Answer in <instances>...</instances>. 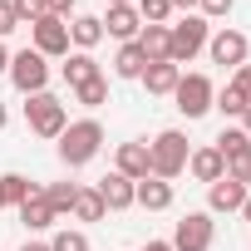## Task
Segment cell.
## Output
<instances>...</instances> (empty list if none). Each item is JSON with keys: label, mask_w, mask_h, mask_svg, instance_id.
Masks as SVG:
<instances>
[{"label": "cell", "mask_w": 251, "mask_h": 251, "mask_svg": "<svg viewBox=\"0 0 251 251\" xmlns=\"http://www.w3.org/2000/svg\"><path fill=\"white\" fill-rule=\"evenodd\" d=\"M54 143H59V163H64V168H84V163H94L99 148H103V123H99V118H79V123H69Z\"/></svg>", "instance_id": "1"}, {"label": "cell", "mask_w": 251, "mask_h": 251, "mask_svg": "<svg viewBox=\"0 0 251 251\" xmlns=\"http://www.w3.org/2000/svg\"><path fill=\"white\" fill-rule=\"evenodd\" d=\"M187 133L182 128H163L153 143H148V163H153V177H163V182H173V177H182L187 173Z\"/></svg>", "instance_id": "2"}, {"label": "cell", "mask_w": 251, "mask_h": 251, "mask_svg": "<svg viewBox=\"0 0 251 251\" xmlns=\"http://www.w3.org/2000/svg\"><path fill=\"white\" fill-rule=\"evenodd\" d=\"M207 40H212V25L202 15H182L177 25H168V59L182 69V64H192L207 50Z\"/></svg>", "instance_id": "3"}, {"label": "cell", "mask_w": 251, "mask_h": 251, "mask_svg": "<svg viewBox=\"0 0 251 251\" xmlns=\"http://www.w3.org/2000/svg\"><path fill=\"white\" fill-rule=\"evenodd\" d=\"M25 123H30L35 138H59L69 128V108H64V99H54L45 89V94H30L25 99Z\"/></svg>", "instance_id": "4"}, {"label": "cell", "mask_w": 251, "mask_h": 251, "mask_svg": "<svg viewBox=\"0 0 251 251\" xmlns=\"http://www.w3.org/2000/svg\"><path fill=\"white\" fill-rule=\"evenodd\" d=\"M10 84L30 99V94H45L50 89V59L40 54V50H20V54H10Z\"/></svg>", "instance_id": "5"}, {"label": "cell", "mask_w": 251, "mask_h": 251, "mask_svg": "<svg viewBox=\"0 0 251 251\" xmlns=\"http://www.w3.org/2000/svg\"><path fill=\"white\" fill-rule=\"evenodd\" d=\"M173 99H177V113H182V118H202V113H212L217 84H212L207 74H182L177 89H173Z\"/></svg>", "instance_id": "6"}, {"label": "cell", "mask_w": 251, "mask_h": 251, "mask_svg": "<svg viewBox=\"0 0 251 251\" xmlns=\"http://www.w3.org/2000/svg\"><path fill=\"white\" fill-rule=\"evenodd\" d=\"M212 241H217L212 212H187V217L173 226V251H212Z\"/></svg>", "instance_id": "7"}, {"label": "cell", "mask_w": 251, "mask_h": 251, "mask_svg": "<svg viewBox=\"0 0 251 251\" xmlns=\"http://www.w3.org/2000/svg\"><path fill=\"white\" fill-rule=\"evenodd\" d=\"M30 50H40L45 59H64L69 54V20H54V15H40L30 25Z\"/></svg>", "instance_id": "8"}, {"label": "cell", "mask_w": 251, "mask_h": 251, "mask_svg": "<svg viewBox=\"0 0 251 251\" xmlns=\"http://www.w3.org/2000/svg\"><path fill=\"white\" fill-rule=\"evenodd\" d=\"M207 54H212V64H222V69H241L246 64V54H251V40L241 35V30H217L212 40H207Z\"/></svg>", "instance_id": "9"}, {"label": "cell", "mask_w": 251, "mask_h": 251, "mask_svg": "<svg viewBox=\"0 0 251 251\" xmlns=\"http://www.w3.org/2000/svg\"><path fill=\"white\" fill-rule=\"evenodd\" d=\"M113 173H123L128 182H143V177H153L148 143H143V138H138V143H118V153H113Z\"/></svg>", "instance_id": "10"}, {"label": "cell", "mask_w": 251, "mask_h": 251, "mask_svg": "<svg viewBox=\"0 0 251 251\" xmlns=\"http://www.w3.org/2000/svg\"><path fill=\"white\" fill-rule=\"evenodd\" d=\"M173 182H163V177H143V182H133V207H143V212H168L173 207Z\"/></svg>", "instance_id": "11"}, {"label": "cell", "mask_w": 251, "mask_h": 251, "mask_svg": "<svg viewBox=\"0 0 251 251\" xmlns=\"http://www.w3.org/2000/svg\"><path fill=\"white\" fill-rule=\"evenodd\" d=\"M103 35H113L118 45L138 40V35H143V20H138V10H133V5H108V15H103Z\"/></svg>", "instance_id": "12"}, {"label": "cell", "mask_w": 251, "mask_h": 251, "mask_svg": "<svg viewBox=\"0 0 251 251\" xmlns=\"http://www.w3.org/2000/svg\"><path fill=\"white\" fill-rule=\"evenodd\" d=\"M187 173H192L197 182H207V187H212L217 177H226V158H222L212 143H207V148H192V153H187Z\"/></svg>", "instance_id": "13"}, {"label": "cell", "mask_w": 251, "mask_h": 251, "mask_svg": "<svg viewBox=\"0 0 251 251\" xmlns=\"http://www.w3.org/2000/svg\"><path fill=\"white\" fill-rule=\"evenodd\" d=\"M246 192H251V187H241V182H231V177H217V182L207 187V212H212V217H217V212H241Z\"/></svg>", "instance_id": "14"}, {"label": "cell", "mask_w": 251, "mask_h": 251, "mask_svg": "<svg viewBox=\"0 0 251 251\" xmlns=\"http://www.w3.org/2000/svg\"><path fill=\"white\" fill-rule=\"evenodd\" d=\"M94 192L103 197V207H108V212H128V207H133V182L123 177V173L99 177V187H94Z\"/></svg>", "instance_id": "15"}, {"label": "cell", "mask_w": 251, "mask_h": 251, "mask_svg": "<svg viewBox=\"0 0 251 251\" xmlns=\"http://www.w3.org/2000/svg\"><path fill=\"white\" fill-rule=\"evenodd\" d=\"M138 79H143V89H148V94H158V99H163V94H173V89H177L182 69H177L173 59H158V64H148Z\"/></svg>", "instance_id": "16"}, {"label": "cell", "mask_w": 251, "mask_h": 251, "mask_svg": "<svg viewBox=\"0 0 251 251\" xmlns=\"http://www.w3.org/2000/svg\"><path fill=\"white\" fill-rule=\"evenodd\" d=\"M15 212H20V222H25V231H50V226L59 222V217H54V207L45 202V192H35V197H30V202H20Z\"/></svg>", "instance_id": "17"}, {"label": "cell", "mask_w": 251, "mask_h": 251, "mask_svg": "<svg viewBox=\"0 0 251 251\" xmlns=\"http://www.w3.org/2000/svg\"><path fill=\"white\" fill-rule=\"evenodd\" d=\"M99 40H103V20H99V15H74V20H69V45H74V50L89 54Z\"/></svg>", "instance_id": "18"}, {"label": "cell", "mask_w": 251, "mask_h": 251, "mask_svg": "<svg viewBox=\"0 0 251 251\" xmlns=\"http://www.w3.org/2000/svg\"><path fill=\"white\" fill-rule=\"evenodd\" d=\"M89 79H99V59H94V54H84V50L64 54V84H69V89H79V84H89Z\"/></svg>", "instance_id": "19"}, {"label": "cell", "mask_w": 251, "mask_h": 251, "mask_svg": "<svg viewBox=\"0 0 251 251\" xmlns=\"http://www.w3.org/2000/svg\"><path fill=\"white\" fill-rule=\"evenodd\" d=\"M143 69H148V59H143L138 40H128V45H118V54H113V74H118V79H138Z\"/></svg>", "instance_id": "20"}, {"label": "cell", "mask_w": 251, "mask_h": 251, "mask_svg": "<svg viewBox=\"0 0 251 251\" xmlns=\"http://www.w3.org/2000/svg\"><path fill=\"white\" fill-rule=\"evenodd\" d=\"M0 187H5V207H20V202H30L35 192H45V187L30 182L25 173H5V177H0Z\"/></svg>", "instance_id": "21"}, {"label": "cell", "mask_w": 251, "mask_h": 251, "mask_svg": "<svg viewBox=\"0 0 251 251\" xmlns=\"http://www.w3.org/2000/svg\"><path fill=\"white\" fill-rule=\"evenodd\" d=\"M138 50H143V59H148V64L168 59V25H143V35H138Z\"/></svg>", "instance_id": "22"}, {"label": "cell", "mask_w": 251, "mask_h": 251, "mask_svg": "<svg viewBox=\"0 0 251 251\" xmlns=\"http://www.w3.org/2000/svg\"><path fill=\"white\" fill-rule=\"evenodd\" d=\"M69 212H74L79 222H103V212H108V207H103V197H99L94 187H79V197H74V207H69Z\"/></svg>", "instance_id": "23"}, {"label": "cell", "mask_w": 251, "mask_h": 251, "mask_svg": "<svg viewBox=\"0 0 251 251\" xmlns=\"http://www.w3.org/2000/svg\"><path fill=\"white\" fill-rule=\"evenodd\" d=\"M246 103H251V99H246V94H241L236 84H226V89H217V99H212V108H222L226 118H241V113H246Z\"/></svg>", "instance_id": "24"}, {"label": "cell", "mask_w": 251, "mask_h": 251, "mask_svg": "<svg viewBox=\"0 0 251 251\" xmlns=\"http://www.w3.org/2000/svg\"><path fill=\"white\" fill-rule=\"evenodd\" d=\"M74 197H79V182H50V187H45V202L54 207V217H64V212L74 207Z\"/></svg>", "instance_id": "25"}, {"label": "cell", "mask_w": 251, "mask_h": 251, "mask_svg": "<svg viewBox=\"0 0 251 251\" xmlns=\"http://www.w3.org/2000/svg\"><path fill=\"white\" fill-rule=\"evenodd\" d=\"M74 99H79L84 108H103V103H108V79L99 74V79H89V84H79V89H74Z\"/></svg>", "instance_id": "26"}, {"label": "cell", "mask_w": 251, "mask_h": 251, "mask_svg": "<svg viewBox=\"0 0 251 251\" xmlns=\"http://www.w3.org/2000/svg\"><path fill=\"white\" fill-rule=\"evenodd\" d=\"M133 10H138L143 25H168V20H173V5H168V0H138Z\"/></svg>", "instance_id": "27"}, {"label": "cell", "mask_w": 251, "mask_h": 251, "mask_svg": "<svg viewBox=\"0 0 251 251\" xmlns=\"http://www.w3.org/2000/svg\"><path fill=\"white\" fill-rule=\"evenodd\" d=\"M50 251H89V236L74 231V226H59V231L50 236Z\"/></svg>", "instance_id": "28"}, {"label": "cell", "mask_w": 251, "mask_h": 251, "mask_svg": "<svg viewBox=\"0 0 251 251\" xmlns=\"http://www.w3.org/2000/svg\"><path fill=\"white\" fill-rule=\"evenodd\" d=\"M212 148H217V153H222V158H236V153H241V148H251V138H246V133H241V128H222V138H217V143H212Z\"/></svg>", "instance_id": "29"}, {"label": "cell", "mask_w": 251, "mask_h": 251, "mask_svg": "<svg viewBox=\"0 0 251 251\" xmlns=\"http://www.w3.org/2000/svg\"><path fill=\"white\" fill-rule=\"evenodd\" d=\"M226 177L241 182V187H251V148H241L236 158H226Z\"/></svg>", "instance_id": "30"}, {"label": "cell", "mask_w": 251, "mask_h": 251, "mask_svg": "<svg viewBox=\"0 0 251 251\" xmlns=\"http://www.w3.org/2000/svg\"><path fill=\"white\" fill-rule=\"evenodd\" d=\"M10 10H15L20 25H35L40 15H50V10H45V0H10Z\"/></svg>", "instance_id": "31"}, {"label": "cell", "mask_w": 251, "mask_h": 251, "mask_svg": "<svg viewBox=\"0 0 251 251\" xmlns=\"http://www.w3.org/2000/svg\"><path fill=\"white\" fill-rule=\"evenodd\" d=\"M231 5H236V0H197L202 20H226V15H231Z\"/></svg>", "instance_id": "32"}, {"label": "cell", "mask_w": 251, "mask_h": 251, "mask_svg": "<svg viewBox=\"0 0 251 251\" xmlns=\"http://www.w3.org/2000/svg\"><path fill=\"white\" fill-rule=\"evenodd\" d=\"M45 10H50L54 20H74V10H79V0H45Z\"/></svg>", "instance_id": "33"}, {"label": "cell", "mask_w": 251, "mask_h": 251, "mask_svg": "<svg viewBox=\"0 0 251 251\" xmlns=\"http://www.w3.org/2000/svg\"><path fill=\"white\" fill-rule=\"evenodd\" d=\"M15 25H20V20H15V10H10V0H0V40H5Z\"/></svg>", "instance_id": "34"}, {"label": "cell", "mask_w": 251, "mask_h": 251, "mask_svg": "<svg viewBox=\"0 0 251 251\" xmlns=\"http://www.w3.org/2000/svg\"><path fill=\"white\" fill-rule=\"evenodd\" d=\"M231 84H236V89H241V94H246V99H251V64H241V69H236V79H231Z\"/></svg>", "instance_id": "35"}, {"label": "cell", "mask_w": 251, "mask_h": 251, "mask_svg": "<svg viewBox=\"0 0 251 251\" xmlns=\"http://www.w3.org/2000/svg\"><path fill=\"white\" fill-rule=\"evenodd\" d=\"M168 5H173V10H187V15H192V10H197V0H168Z\"/></svg>", "instance_id": "36"}, {"label": "cell", "mask_w": 251, "mask_h": 251, "mask_svg": "<svg viewBox=\"0 0 251 251\" xmlns=\"http://www.w3.org/2000/svg\"><path fill=\"white\" fill-rule=\"evenodd\" d=\"M10 69V50H5V40H0V74Z\"/></svg>", "instance_id": "37"}, {"label": "cell", "mask_w": 251, "mask_h": 251, "mask_svg": "<svg viewBox=\"0 0 251 251\" xmlns=\"http://www.w3.org/2000/svg\"><path fill=\"white\" fill-rule=\"evenodd\" d=\"M241 133L251 138V103H246V113H241Z\"/></svg>", "instance_id": "38"}, {"label": "cell", "mask_w": 251, "mask_h": 251, "mask_svg": "<svg viewBox=\"0 0 251 251\" xmlns=\"http://www.w3.org/2000/svg\"><path fill=\"white\" fill-rule=\"evenodd\" d=\"M20 251H50V241H25Z\"/></svg>", "instance_id": "39"}, {"label": "cell", "mask_w": 251, "mask_h": 251, "mask_svg": "<svg viewBox=\"0 0 251 251\" xmlns=\"http://www.w3.org/2000/svg\"><path fill=\"white\" fill-rule=\"evenodd\" d=\"M143 251H173V241H148Z\"/></svg>", "instance_id": "40"}, {"label": "cell", "mask_w": 251, "mask_h": 251, "mask_svg": "<svg viewBox=\"0 0 251 251\" xmlns=\"http://www.w3.org/2000/svg\"><path fill=\"white\" fill-rule=\"evenodd\" d=\"M241 217H246V222H251V192H246V202H241Z\"/></svg>", "instance_id": "41"}, {"label": "cell", "mask_w": 251, "mask_h": 251, "mask_svg": "<svg viewBox=\"0 0 251 251\" xmlns=\"http://www.w3.org/2000/svg\"><path fill=\"white\" fill-rule=\"evenodd\" d=\"M5 123H10V108H5V103H0V128H5Z\"/></svg>", "instance_id": "42"}, {"label": "cell", "mask_w": 251, "mask_h": 251, "mask_svg": "<svg viewBox=\"0 0 251 251\" xmlns=\"http://www.w3.org/2000/svg\"><path fill=\"white\" fill-rule=\"evenodd\" d=\"M108 5H138V0H108Z\"/></svg>", "instance_id": "43"}, {"label": "cell", "mask_w": 251, "mask_h": 251, "mask_svg": "<svg viewBox=\"0 0 251 251\" xmlns=\"http://www.w3.org/2000/svg\"><path fill=\"white\" fill-rule=\"evenodd\" d=\"M0 207H5V187H0Z\"/></svg>", "instance_id": "44"}]
</instances>
